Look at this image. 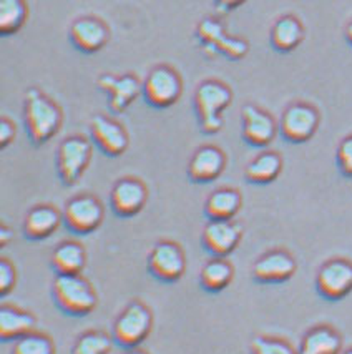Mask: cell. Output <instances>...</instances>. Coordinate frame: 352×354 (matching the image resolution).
Listing matches in <instances>:
<instances>
[{
	"label": "cell",
	"mask_w": 352,
	"mask_h": 354,
	"mask_svg": "<svg viewBox=\"0 0 352 354\" xmlns=\"http://www.w3.org/2000/svg\"><path fill=\"white\" fill-rule=\"evenodd\" d=\"M23 125L32 145L42 147L62 129V106L40 88L30 86L23 98Z\"/></svg>",
	"instance_id": "cell-1"
},
{
	"label": "cell",
	"mask_w": 352,
	"mask_h": 354,
	"mask_svg": "<svg viewBox=\"0 0 352 354\" xmlns=\"http://www.w3.org/2000/svg\"><path fill=\"white\" fill-rule=\"evenodd\" d=\"M233 90L224 82L208 78L196 86L195 112L202 133L216 135L223 129V112L231 105Z\"/></svg>",
	"instance_id": "cell-2"
},
{
	"label": "cell",
	"mask_w": 352,
	"mask_h": 354,
	"mask_svg": "<svg viewBox=\"0 0 352 354\" xmlns=\"http://www.w3.org/2000/svg\"><path fill=\"white\" fill-rule=\"evenodd\" d=\"M53 303L65 315L84 318L97 308L98 295L84 274H57L52 283Z\"/></svg>",
	"instance_id": "cell-3"
},
{
	"label": "cell",
	"mask_w": 352,
	"mask_h": 354,
	"mask_svg": "<svg viewBox=\"0 0 352 354\" xmlns=\"http://www.w3.org/2000/svg\"><path fill=\"white\" fill-rule=\"evenodd\" d=\"M199 48L208 57L223 55L228 60H243L249 52V42L243 37L229 35L219 15L203 19L195 30Z\"/></svg>",
	"instance_id": "cell-4"
},
{
	"label": "cell",
	"mask_w": 352,
	"mask_h": 354,
	"mask_svg": "<svg viewBox=\"0 0 352 354\" xmlns=\"http://www.w3.org/2000/svg\"><path fill=\"white\" fill-rule=\"evenodd\" d=\"M93 156V142L84 135H70L57 148L55 167L65 187H73L87 171Z\"/></svg>",
	"instance_id": "cell-5"
},
{
	"label": "cell",
	"mask_w": 352,
	"mask_h": 354,
	"mask_svg": "<svg viewBox=\"0 0 352 354\" xmlns=\"http://www.w3.org/2000/svg\"><path fill=\"white\" fill-rule=\"evenodd\" d=\"M153 329V313L140 299L126 304L115 319L112 335L115 343L124 349L138 348Z\"/></svg>",
	"instance_id": "cell-6"
},
{
	"label": "cell",
	"mask_w": 352,
	"mask_h": 354,
	"mask_svg": "<svg viewBox=\"0 0 352 354\" xmlns=\"http://www.w3.org/2000/svg\"><path fill=\"white\" fill-rule=\"evenodd\" d=\"M183 95V80L178 70L168 64L155 65L143 80V98L150 106L165 110Z\"/></svg>",
	"instance_id": "cell-7"
},
{
	"label": "cell",
	"mask_w": 352,
	"mask_h": 354,
	"mask_svg": "<svg viewBox=\"0 0 352 354\" xmlns=\"http://www.w3.org/2000/svg\"><path fill=\"white\" fill-rule=\"evenodd\" d=\"M105 207L100 198L90 193L73 196L63 208V223L73 234H90L104 223Z\"/></svg>",
	"instance_id": "cell-8"
},
{
	"label": "cell",
	"mask_w": 352,
	"mask_h": 354,
	"mask_svg": "<svg viewBox=\"0 0 352 354\" xmlns=\"http://www.w3.org/2000/svg\"><path fill=\"white\" fill-rule=\"evenodd\" d=\"M321 115L314 105L306 102H294L281 115L280 133L289 143H306L316 135Z\"/></svg>",
	"instance_id": "cell-9"
},
{
	"label": "cell",
	"mask_w": 352,
	"mask_h": 354,
	"mask_svg": "<svg viewBox=\"0 0 352 354\" xmlns=\"http://www.w3.org/2000/svg\"><path fill=\"white\" fill-rule=\"evenodd\" d=\"M148 271L151 277L163 283L178 281L186 271L185 251L176 241H158L148 254Z\"/></svg>",
	"instance_id": "cell-10"
},
{
	"label": "cell",
	"mask_w": 352,
	"mask_h": 354,
	"mask_svg": "<svg viewBox=\"0 0 352 354\" xmlns=\"http://www.w3.org/2000/svg\"><path fill=\"white\" fill-rule=\"evenodd\" d=\"M68 40L75 50L93 55L110 42V27L97 15H80L68 27Z\"/></svg>",
	"instance_id": "cell-11"
},
{
	"label": "cell",
	"mask_w": 352,
	"mask_h": 354,
	"mask_svg": "<svg viewBox=\"0 0 352 354\" xmlns=\"http://www.w3.org/2000/svg\"><path fill=\"white\" fill-rule=\"evenodd\" d=\"M97 86L108 95V109L112 113H124L130 105L143 95V82L135 73H101Z\"/></svg>",
	"instance_id": "cell-12"
},
{
	"label": "cell",
	"mask_w": 352,
	"mask_h": 354,
	"mask_svg": "<svg viewBox=\"0 0 352 354\" xmlns=\"http://www.w3.org/2000/svg\"><path fill=\"white\" fill-rule=\"evenodd\" d=\"M317 293L327 301H339L352 291V261L346 258H333L317 271Z\"/></svg>",
	"instance_id": "cell-13"
},
{
	"label": "cell",
	"mask_w": 352,
	"mask_h": 354,
	"mask_svg": "<svg viewBox=\"0 0 352 354\" xmlns=\"http://www.w3.org/2000/svg\"><path fill=\"white\" fill-rule=\"evenodd\" d=\"M90 137L101 153L117 158L128 150L130 137L128 131L120 122L108 115L98 113L90 122Z\"/></svg>",
	"instance_id": "cell-14"
},
{
	"label": "cell",
	"mask_w": 352,
	"mask_h": 354,
	"mask_svg": "<svg viewBox=\"0 0 352 354\" xmlns=\"http://www.w3.org/2000/svg\"><path fill=\"white\" fill-rule=\"evenodd\" d=\"M148 201V188L140 178L124 176L110 192V207L120 218H132L145 208Z\"/></svg>",
	"instance_id": "cell-15"
},
{
	"label": "cell",
	"mask_w": 352,
	"mask_h": 354,
	"mask_svg": "<svg viewBox=\"0 0 352 354\" xmlns=\"http://www.w3.org/2000/svg\"><path fill=\"white\" fill-rule=\"evenodd\" d=\"M241 122H243L241 135L249 147L264 148L271 145L277 131H280V125L274 120L273 115L253 104L243 106Z\"/></svg>",
	"instance_id": "cell-16"
},
{
	"label": "cell",
	"mask_w": 352,
	"mask_h": 354,
	"mask_svg": "<svg viewBox=\"0 0 352 354\" xmlns=\"http://www.w3.org/2000/svg\"><path fill=\"white\" fill-rule=\"evenodd\" d=\"M243 228L233 220H210L202 233L203 248L211 257L226 258L238 248Z\"/></svg>",
	"instance_id": "cell-17"
},
{
	"label": "cell",
	"mask_w": 352,
	"mask_h": 354,
	"mask_svg": "<svg viewBox=\"0 0 352 354\" xmlns=\"http://www.w3.org/2000/svg\"><path fill=\"white\" fill-rule=\"evenodd\" d=\"M297 263L286 250H271L256 259L253 265V278L264 285H277L294 277Z\"/></svg>",
	"instance_id": "cell-18"
},
{
	"label": "cell",
	"mask_w": 352,
	"mask_h": 354,
	"mask_svg": "<svg viewBox=\"0 0 352 354\" xmlns=\"http://www.w3.org/2000/svg\"><path fill=\"white\" fill-rule=\"evenodd\" d=\"M226 153L216 145H203L196 148L188 162V178L193 183L206 185L218 180L226 170Z\"/></svg>",
	"instance_id": "cell-19"
},
{
	"label": "cell",
	"mask_w": 352,
	"mask_h": 354,
	"mask_svg": "<svg viewBox=\"0 0 352 354\" xmlns=\"http://www.w3.org/2000/svg\"><path fill=\"white\" fill-rule=\"evenodd\" d=\"M62 223L63 213H60L53 205H35L28 209L23 220V234L32 241H42L50 238Z\"/></svg>",
	"instance_id": "cell-20"
},
{
	"label": "cell",
	"mask_w": 352,
	"mask_h": 354,
	"mask_svg": "<svg viewBox=\"0 0 352 354\" xmlns=\"http://www.w3.org/2000/svg\"><path fill=\"white\" fill-rule=\"evenodd\" d=\"M306 37L304 26L296 15L286 14L276 19L269 32L271 47L280 53H289L296 50Z\"/></svg>",
	"instance_id": "cell-21"
},
{
	"label": "cell",
	"mask_w": 352,
	"mask_h": 354,
	"mask_svg": "<svg viewBox=\"0 0 352 354\" xmlns=\"http://www.w3.org/2000/svg\"><path fill=\"white\" fill-rule=\"evenodd\" d=\"M37 329V318L30 311L3 304L0 310V337L3 343H14Z\"/></svg>",
	"instance_id": "cell-22"
},
{
	"label": "cell",
	"mask_w": 352,
	"mask_h": 354,
	"mask_svg": "<svg viewBox=\"0 0 352 354\" xmlns=\"http://www.w3.org/2000/svg\"><path fill=\"white\" fill-rule=\"evenodd\" d=\"M342 336L329 324H319L311 328L302 336L297 354H341Z\"/></svg>",
	"instance_id": "cell-23"
},
{
	"label": "cell",
	"mask_w": 352,
	"mask_h": 354,
	"mask_svg": "<svg viewBox=\"0 0 352 354\" xmlns=\"http://www.w3.org/2000/svg\"><path fill=\"white\" fill-rule=\"evenodd\" d=\"M50 265L57 274H81L87 266V251L81 243L65 240L53 250Z\"/></svg>",
	"instance_id": "cell-24"
},
{
	"label": "cell",
	"mask_w": 352,
	"mask_h": 354,
	"mask_svg": "<svg viewBox=\"0 0 352 354\" xmlns=\"http://www.w3.org/2000/svg\"><path fill=\"white\" fill-rule=\"evenodd\" d=\"M243 207V196L236 188H218L208 196L204 203V215L210 220H233Z\"/></svg>",
	"instance_id": "cell-25"
},
{
	"label": "cell",
	"mask_w": 352,
	"mask_h": 354,
	"mask_svg": "<svg viewBox=\"0 0 352 354\" xmlns=\"http://www.w3.org/2000/svg\"><path fill=\"white\" fill-rule=\"evenodd\" d=\"M233 278H235V268L231 263L223 257H213L202 268L199 285L208 293H221L231 285Z\"/></svg>",
	"instance_id": "cell-26"
},
{
	"label": "cell",
	"mask_w": 352,
	"mask_h": 354,
	"mask_svg": "<svg viewBox=\"0 0 352 354\" xmlns=\"http://www.w3.org/2000/svg\"><path fill=\"white\" fill-rule=\"evenodd\" d=\"M282 165V156L277 151H263L248 163L244 178L253 185H269L281 175Z\"/></svg>",
	"instance_id": "cell-27"
},
{
	"label": "cell",
	"mask_w": 352,
	"mask_h": 354,
	"mask_svg": "<svg viewBox=\"0 0 352 354\" xmlns=\"http://www.w3.org/2000/svg\"><path fill=\"white\" fill-rule=\"evenodd\" d=\"M28 20L26 0H0V34L10 37L19 34Z\"/></svg>",
	"instance_id": "cell-28"
},
{
	"label": "cell",
	"mask_w": 352,
	"mask_h": 354,
	"mask_svg": "<svg viewBox=\"0 0 352 354\" xmlns=\"http://www.w3.org/2000/svg\"><path fill=\"white\" fill-rule=\"evenodd\" d=\"M113 335L101 329H88L77 337L72 354H110L113 349Z\"/></svg>",
	"instance_id": "cell-29"
},
{
	"label": "cell",
	"mask_w": 352,
	"mask_h": 354,
	"mask_svg": "<svg viewBox=\"0 0 352 354\" xmlns=\"http://www.w3.org/2000/svg\"><path fill=\"white\" fill-rule=\"evenodd\" d=\"M57 348L52 336L42 331H32L14 341L10 354H55Z\"/></svg>",
	"instance_id": "cell-30"
},
{
	"label": "cell",
	"mask_w": 352,
	"mask_h": 354,
	"mask_svg": "<svg viewBox=\"0 0 352 354\" xmlns=\"http://www.w3.org/2000/svg\"><path fill=\"white\" fill-rule=\"evenodd\" d=\"M251 354H297V349L282 337L256 336L251 341Z\"/></svg>",
	"instance_id": "cell-31"
},
{
	"label": "cell",
	"mask_w": 352,
	"mask_h": 354,
	"mask_svg": "<svg viewBox=\"0 0 352 354\" xmlns=\"http://www.w3.org/2000/svg\"><path fill=\"white\" fill-rule=\"evenodd\" d=\"M335 162H338L339 171L347 178H352V135H347L339 143L338 153H335Z\"/></svg>",
	"instance_id": "cell-32"
},
{
	"label": "cell",
	"mask_w": 352,
	"mask_h": 354,
	"mask_svg": "<svg viewBox=\"0 0 352 354\" xmlns=\"http://www.w3.org/2000/svg\"><path fill=\"white\" fill-rule=\"evenodd\" d=\"M17 285V270L10 259H0V295L7 296L14 291Z\"/></svg>",
	"instance_id": "cell-33"
},
{
	"label": "cell",
	"mask_w": 352,
	"mask_h": 354,
	"mask_svg": "<svg viewBox=\"0 0 352 354\" xmlns=\"http://www.w3.org/2000/svg\"><path fill=\"white\" fill-rule=\"evenodd\" d=\"M17 137V129H15V123L10 118L2 117L0 120V147L7 148L14 142Z\"/></svg>",
	"instance_id": "cell-34"
},
{
	"label": "cell",
	"mask_w": 352,
	"mask_h": 354,
	"mask_svg": "<svg viewBox=\"0 0 352 354\" xmlns=\"http://www.w3.org/2000/svg\"><path fill=\"white\" fill-rule=\"evenodd\" d=\"M246 2L248 0H215V10L219 17H224Z\"/></svg>",
	"instance_id": "cell-35"
},
{
	"label": "cell",
	"mask_w": 352,
	"mask_h": 354,
	"mask_svg": "<svg viewBox=\"0 0 352 354\" xmlns=\"http://www.w3.org/2000/svg\"><path fill=\"white\" fill-rule=\"evenodd\" d=\"M12 240H14V232H12V228L7 225H2V228H0V245H10Z\"/></svg>",
	"instance_id": "cell-36"
},
{
	"label": "cell",
	"mask_w": 352,
	"mask_h": 354,
	"mask_svg": "<svg viewBox=\"0 0 352 354\" xmlns=\"http://www.w3.org/2000/svg\"><path fill=\"white\" fill-rule=\"evenodd\" d=\"M344 37H346L347 44H349L351 47H352V20H351L349 24H347L346 28H344Z\"/></svg>",
	"instance_id": "cell-37"
},
{
	"label": "cell",
	"mask_w": 352,
	"mask_h": 354,
	"mask_svg": "<svg viewBox=\"0 0 352 354\" xmlns=\"http://www.w3.org/2000/svg\"><path fill=\"white\" fill-rule=\"evenodd\" d=\"M125 354H150V353H148V351H145V349H141L140 346H138V348L125 349Z\"/></svg>",
	"instance_id": "cell-38"
},
{
	"label": "cell",
	"mask_w": 352,
	"mask_h": 354,
	"mask_svg": "<svg viewBox=\"0 0 352 354\" xmlns=\"http://www.w3.org/2000/svg\"><path fill=\"white\" fill-rule=\"evenodd\" d=\"M341 354H352V348H349V349H346V351H344V353H341Z\"/></svg>",
	"instance_id": "cell-39"
}]
</instances>
